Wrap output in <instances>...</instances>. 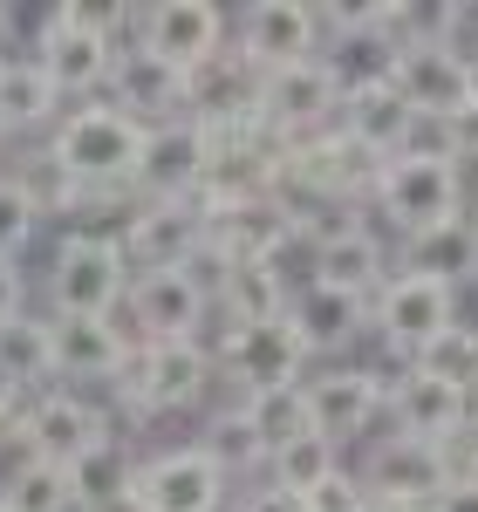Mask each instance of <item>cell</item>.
I'll return each mask as SVG.
<instances>
[{
  "mask_svg": "<svg viewBox=\"0 0 478 512\" xmlns=\"http://www.w3.org/2000/svg\"><path fill=\"white\" fill-rule=\"evenodd\" d=\"M130 21H137V7H76V0H62V7L41 14V41L28 55H35V69L48 76V89L62 103H96L110 89L117 55L130 48Z\"/></svg>",
  "mask_w": 478,
  "mask_h": 512,
  "instance_id": "6da1fadb",
  "label": "cell"
},
{
  "mask_svg": "<svg viewBox=\"0 0 478 512\" xmlns=\"http://www.w3.org/2000/svg\"><path fill=\"white\" fill-rule=\"evenodd\" d=\"M144 137L151 130L137 117H123L110 96H96V103H69L41 151L62 164L82 192H130L137 164H144Z\"/></svg>",
  "mask_w": 478,
  "mask_h": 512,
  "instance_id": "7a4b0ae2",
  "label": "cell"
},
{
  "mask_svg": "<svg viewBox=\"0 0 478 512\" xmlns=\"http://www.w3.org/2000/svg\"><path fill=\"white\" fill-rule=\"evenodd\" d=\"M212 390H219L212 342H137L130 362H123V376L110 383V396L123 403V417H137V424L199 410Z\"/></svg>",
  "mask_w": 478,
  "mask_h": 512,
  "instance_id": "3957f363",
  "label": "cell"
},
{
  "mask_svg": "<svg viewBox=\"0 0 478 512\" xmlns=\"http://www.w3.org/2000/svg\"><path fill=\"white\" fill-rule=\"evenodd\" d=\"M130 294V253L110 239H76L62 233L41 274V315L76 321V315H123Z\"/></svg>",
  "mask_w": 478,
  "mask_h": 512,
  "instance_id": "277c9868",
  "label": "cell"
},
{
  "mask_svg": "<svg viewBox=\"0 0 478 512\" xmlns=\"http://www.w3.org/2000/svg\"><path fill=\"white\" fill-rule=\"evenodd\" d=\"M212 362H219L226 403H246V396L308 383V349H301V335H294V321H287V315H280V321H253V328H219Z\"/></svg>",
  "mask_w": 478,
  "mask_h": 512,
  "instance_id": "5b68a950",
  "label": "cell"
},
{
  "mask_svg": "<svg viewBox=\"0 0 478 512\" xmlns=\"http://www.w3.org/2000/svg\"><path fill=\"white\" fill-rule=\"evenodd\" d=\"M130 48L158 55L164 69H178V76L192 82L199 69H212L233 48V14L212 7V0H151L130 21Z\"/></svg>",
  "mask_w": 478,
  "mask_h": 512,
  "instance_id": "8992f818",
  "label": "cell"
},
{
  "mask_svg": "<svg viewBox=\"0 0 478 512\" xmlns=\"http://www.w3.org/2000/svg\"><path fill=\"white\" fill-rule=\"evenodd\" d=\"M369 212H376L397 239L431 233V226H444V219L465 212V171L444 164V158H390L383 171H376Z\"/></svg>",
  "mask_w": 478,
  "mask_h": 512,
  "instance_id": "52a82bcc",
  "label": "cell"
},
{
  "mask_svg": "<svg viewBox=\"0 0 478 512\" xmlns=\"http://www.w3.org/2000/svg\"><path fill=\"white\" fill-rule=\"evenodd\" d=\"M205 315H212V294L185 267L130 274V294H123L130 342H205Z\"/></svg>",
  "mask_w": 478,
  "mask_h": 512,
  "instance_id": "ba28073f",
  "label": "cell"
},
{
  "mask_svg": "<svg viewBox=\"0 0 478 512\" xmlns=\"http://www.w3.org/2000/svg\"><path fill=\"white\" fill-rule=\"evenodd\" d=\"M451 321H458V294L438 287V280H424V274H390L376 287V301H369V335L397 355V369L417 362V349L438 328H451Z\"/></svg>",
  "mask_w": 478,
  "mask_h": 512,
  "instance_id": "9c48e42d",
  "label": "cell"
},
{
  "mask_svg": "<svg viewBox=\"0 0 478 512\" xmlns=\"http://www.w3.org/2000/svg\"><path fill=\"white\" fill-rule=\"evenodd\" d=\"M137 506L144 512H233V478L205 458L199 444H171L137 458Z\"/></svg>",
  "mask_w": 478,
  "mask_h": 512,
  "instance_id": "30bf717a",
  "label": "cell"
},
{
  "mask_svg": "<svg viewBox=\"0 0 478 512\" xmlns=\"http://www.w3.org/2000/svg\"><path fill=\"white\" fill-rule=\"evenodd\" d=\"M383 383H390V376H376V369H362V362H321L315 376L301 383L315 431L328 437L335 451H342V444H369V437H376V417H383Z\"/></svg>",
  "mask_w": 478,
  "mask_h": 512,
  "instance_id": "8fae6325",
  "label": "cell"
},
{
  "mask_svg": "<svg viewBox=\"0 0 478 512\" xmlns=\"http://www.w3.org/2000/svg\"><path fill=\"white\" fill-rule=\"evenodd\" d=\"M383 424L397 437L438 444V451L458 458V437L472 424V410H465V390H451V383L424 376V369H397V376L383 383Z\"/></svg>",
  "mask_w": 478,
  "mask_h": 512,
  "instance_id": "7c38bea8",
  "label": "cell"
},
{
  "mask_svg": "<svg viewBox=\"0 0 478 512\" xmlns=\"http://www.w3.org/2000/svg\"><path fill=\"white\" fill-rule=\"evenodd\" d=\"M233 48L260 69H294V62H315L321 35H315V7L308 0H246L233 14Z\"/></svg>",
  "mask_w": 478,
  "mask_h": 512,
  "instance_id": "4fadbf2b",
  "label": "cell"
},
{
  "mask_svg": "<svg viewBox=\"0 0 478 512\" xmlns=\"http://www.w3.org/2000/svg\"><path fill=\"white\" fill-rule=\"evenodd\" d=\"M362 485L376 492V499H397V506H431L444 485H451V472H458V458L451 451H438V444H417V437H369V451H362Z\"/></svg>",
  "mask_w": 478,
  "mask_h": 512,
  "instance_id": "5bb4252c",
  "label": "cell"
},
{
  "mask_svg": "<svg viewBox=\"0 0 478 512\" xmlns=\"http://www.w3.org/2000/svg\"><path fill=\"white\" fill-rule=\"evenodd\" d=\"M205 164H212V130L199 117H171L144 137V164L130 192L164 205V198H199L205 192Z\"/></svg>",
  "mask_w": 478,
  "mask_h": 512,
  "instance_id": "9a60e30c",
  "label": "cell"
},
{
  "mask_svg": "<svg viewBox=\"0 0 478 512\" xmlns=\"http://www.w3.org/2000/svg\"><path fill=\"white\" fill-rule=\"evenodd\" d=\"M48 328H55V383L62 390H110L137 349L123 315H76V321L48 315Z\"/></svg>",
  "mask_w": 478,
  "mask_h": 512,
  "instance_id": "2e32d148",
  "label": "cell"
},
{
  "mask_svg": "<svg viewBox=\"0 0 478 512\" xmlns=\"http://www.w3.org/2000/svg\"><path fill=\"white\" fill-rule=\"evenodd\" d=\"M335 117H342V96L321 76V62H294V69H274L260 82V130L280 144L321 137V130H335Z\"/></svg>",
  "mask_w": 478,
  "mask_h": 512,
  "instance_id": "e0dca14e",
  "label": "cell"
},
{
  "mask_svg": "<svg viewBox=\"0 0 478 512\" xmlns=\"http://www.w3.org/2000/svg\"><path fill=\"white\" fill-rule=\"evenodd\" d=\"M117 431L110 424V410H96L82 390H41V396H28V458H48V465H76V458H89L103 437Z\"/></svg>",
  "mask_w": 478,
  "mask_h": 512,
  "instance_id": "ac0fdd59",
  "label": "cell"
},
{
  "mask_svg": "<svg viewBox=\"0 0 478 512\" xmlns=\"http://www.w3.org/2000/svg\"><path fill=\"white\" fill-rule=\"evenodd\" d=\"M287 321H294L308 362H335V355H349L362 335H369V294L328 287V280H294Z\"/></svg>",
  "mask_w": 478,
  "mask_h": 512,
  "instance_id": "d6986e66",
  "label": "cell"
},
{
  "mask_svg": "<svg viewBox=\"0 0 478 512\" xmlns=\"http://www.w3.org/2000/svg\"><path fill=\"white\" fill-rule=\"evenodd\" d=\"M205 233H212V253L219 260H274V267H287L301 253L294 219H287L280 198H246V205H219V212L205 205Z\"/></svg>",
  "mask_w": 478,
  "mask_h": 512,
  "instance_id": "ffe728a7",
  "label": "cell"
},
{
  "mask_svg": "<svg viewBox=\"0 0 478 512\" xmlns=\"http://www.w3.org/2000/svg\"><path fill=\"white\" fill-rule=\"evenodd\" d=\"M205 205L199 198H164L151 205L144 198V212H137V226L123 239V253H130V274H158V267H192L205 253Z\"/></svg>",
  "mask_w": 478,
  "mask_h": 512,
  "instance_id": "44dd1931",
  "label": "cell"
},
{
  "mask_svg": "<svg viewBox=\"0 0 478 512\" xmlns=\"http://www.w3.org/2000/svg\"><path fill=\"white\" fill-rule=\"evenodd\" d=\"M260 82H267V76H260L239 48H226L212 69L192 76V89H185V117H199L212 137L253 130V123H260Z\"/></svg>",
  "mask_w": 478,
  "mask_h": 512,
  "instance_id": "7402d4cb",
  "label": "cell"
},
{
  "mask_svg": "<svg viewBox=\"0 0 478 512\" xmlns=\"http://www.w3.org/2000/svg\"><path fill=\"white\" fill-rule=\"evenodd\" d=\"M390 253H397V274H424L438 287H451V294H465L478 280V205H465L458 219H444L431 233L397 239Z\"/></svg>",
  "mask_w": 478,
  "mask_h": 512,
  "instance_id": "603a6c76",
  "label": "cell"
},
{
  "mask_svg": "<svg viewBox=\"0 0 478 512\" xmlns=\"http://www.w3.org/2000/svg\"><path fill=\"white\" fill-rule=\"evenodd\" d=\"M321 76L335 82V96L342 103H356V96H376V89H390L397 82V41L390 35H376V21L362 14L356 28H342V35H328L321 41Z\"/></svg>",
  "mask_w": 478,
  "mask_h": 512,
  "instance_id": "cb8c5ba5",
  "label": "cell"
},
{
  "mask_svg": "<svg viewBox=\"0 0 478 512\" xmlns=\"http://www.w3.org/2000/svg\"><path fill=\"white\" fill-rule=\"evenodd\" d=\"M390 274H397L390 239L362 219V226H349V233L308 246V274L301 280H328V287H349V294H369V301H376V287H383Z\"/></svg>",
  "mask_w": 478,
  "mask_h": 512,
  "instance_id": "d4e9b609",
  "label": "cell"
},
{
  "mask_svg": "<svg viewBox=\"0 0 478 512\" xmlns=\"http://www.w3.org/2000/svg\"><path fill=\"white\" fill-rule=\"evenodd\" d=\"M185 89H192V82L178 76V69H164L158 55H144V48H123L103 96L117 103L123 117H137L144 130H158V123L185 117Z\"/></svg>",
  "mask_w": 478,
  "mask_h": 512,
  "instance_id": "484cf974",
  "label": "cell"
},
{
  "mask_svg": "<svg viewBox=\"0 0 478 512\" xmlns=\"http://www.w3.org/2000/svg\"><path fill=\"white\" fill-rule=\"evenodd\" d=\"M294 301V280L274 260H226V280L212 287V315L219 328H253V321H280Z\"/></svg>",
  "mask_w": 478,
  "mask_h": 512,
  "instance_id": "4316f807",
  "label": "cell"
},
{
  "mask_svg": "<svg viewBox=\"0 0 478 512\" xmlns=\"http://www.w3.org/2000/svg\"><path fill=\"white\" fill-rule=\"evenodd\" d=\"M397 96L417 117H458L472 103V69L458 55H444L438 41H424V48H410L397 62Z\"/></svg>",
  "mask_w": 478,
  "mask_h": 512,
  "instance_id": "83f0119b",
  "label": "cell"
},
{
  "mask_svg": "<svg viewBox=\"0 0 478 512\" xmlns=\"http://www.w3.org/2000/svg\"><path fill=\"white\" fill-rule=\"evenodd\" d=\"M62 96L48 89V76L35 69V55H7L0 62V137H28V130H55L62 123Z\"/></svg>",
  "mask_w": 478,
  "mask_h": 512,
  "instance_id": "f1b7e54d",
  "label": "cell"
},
{
  "mask_svg": "<svg viewBox=\"0 0 478 512\" xmlns=\"http://www.w3.org/2000/svg\"><path fill=\"white\" fill-rule=\"evenodd\" d=\"M410 123H417V110L397 96V82L390 89H376V96H356V103H342V117H335V130L349 137V144H362L369 158H403V144H410Z\"/></svg>",
  "mask_w": 478,
  "mask_h": 512,
  "instance_id": "f546056e",
  "label": "cell"
},
{
  "mask_svg": "<svg viewBox=\"0 0 478 512\" xmlns=\"http://www.w3.org/2000/svg\"><path fill=\"white\" fill-rule=\"evenodd\" d=\"M192 444H199L233 485L239 478H267V444H260V431H253L246 403H212V417H205V431L192 437Z\"/></svg>",
  "mask_w": 478,
  "mask_h": 512,
  "instance_id": "4dcf8cb0",
  "label": "cell"
},
{
  "mask_svg": "<svg viewBox=\"0 0 478 512\" xmlns=\"http://www.w3.org/2000/svg\"><path fill=\"white\" fill-rule=\"evenodd\" d=\"M0 369H7V376H14L28 396L55 390V328H48V315H41V308L0 321Z\"/></svg>",
  "mask_w": 478,
  "mask_h": 512,
  "instance_id": "1f68e13d",
  "label": "cell"
},
{
  "mask_svg": "<svg viewBox=\"0 0 478 512\" xmlns=\"http://www.w3.org/2000/svg\"><path fill=\"white\" fill-rule=\"evenodd\" d=\"M137 458H144V451H137V444H130L123 431H110L103 444H96V451H89V458H76V465H69L76 506H103V499H123V492L137 485Z\"/></svg>",
  "mask_w": 478,
  "mask_h": 512,
  "instance_id": "d6a6232c",
  "label": "cell"
},
{
  "mask_svg": "<svg viewBox=\"0 0 478 512\" xmlns=\"http://www.w3.org/2000/svg\"><path fill=\"white\" fill-rule=\"evenodd\" d=\"M7 178H14V185H21V198L35 205V219L69 226V212L82 205V185L55 158H48V151H14V158H7Z\"/></svg>",
  "mask_w": 478,
  "mask_h": 512,
  "instance_id": "836d02e7",
  "label": "cell"
},
{
  "mask_svg": "<svg viewBox=\"0 0 478 512\" xmlns=\"http://www.w3.org/2000/svg\"><path fill=\"white\" fill-rule=\"evenodd\" d=\"M0 506L7 512H76V485L48 458H14L0 478Z\"/></svg>",
  "mask_w": 478,
  "mask_h": 512,
  "instance_id": "e575fe53",
  "label": "cell"
},
{
  "mask_svg": "<svg viewBox=\"0 0 478 512\" xmlns=\"http://www.w3.org/2000/svg\"><path fill=\"white\" fill-rule=\"evenodd\" d=\"M342 465V451L328 444L321 431H308V437H294V444H280L274 458H267V485H280V492H294V499H308L321 478Z\"/></svg>",
  "mask_w": 478,
  "mask_h": 512,
  "instance_id": "d590c367",
  "label": "cell"
},
{
  "mask_svg": "<svg viewBox=\"0 0 478 512\" xmlns=\"http://www.w3.org/2000/svg\"><path fill=\"white\" fill-rule=\"evenodd\" d=\"M403 369H424V376H438V383H451V390H465L478 376V321H451V328H438L424 349H417V362H403Z\"/></svg>",
  "mask_w": 478,
  "mask_h": 512,
  "instance_id": "8d00e7d4",
  "label": "cell"
},
{
  "mask_svg": "<svg viewBox=\"0 0 478 512\" xmlns=\"http://www.w3.org/2000/svg\"><path fill=\"white\" fill-rule=\"evenodd\" d=\"M246 417H253V431L267 444V458H274L280 444H294V437L315 431V417H308V390L294 383V390H267V396H246Z\"/></svg>",
  "mask_w": 478,
  "mask_h": 512,
  "instance_id": "74e56055",
  "label": "cell"
},
{
  "mask_svg": "<svg viewBox=\"0 0 478 512\" xmlns=\"http://www.w3.org/2000/svg\"><path fill=\"white\" fill-rule=\"evenodd\" d=\"M41 233V219H35V205L21 198V185L0 171V260H21L28 246H35Z\"/></svg>",
  "mask_w": 478,
  "mask_h": 512,
  "instance_id": "f35d334b",
  "label": "cell"
},
{
  "mask_svg": "<svg viewBox=\"0 0 478 512\" xmlns=\"http://www.w3.org/2000/svg\"><path fill=\"white\" fill-rule=\"evenodd\" d=\"M369 499H376V492L362 485L356 465H335V472L321 478V485L308 492V499H301V506H308V512H369Z\"/></svg>",
  "mask_w": 478,
  "mask_h": 512,
  "instance_id": "ab89813d",
  "label": "cell"
},
{
  "mask_svg": "<svg viewBox=\"0 0 478 512\" xmlns=\"http://www.w3.org/2000/svg\"><path fill=\"white\" fill-rule=\"evenodd\" d=\"M438 48L458 55L465 69L478 62V0H444L438 7Z\"/></svg>",
  "mask_w": 478,
  "mask_h": 512,
  "instance_id": "60d3db41",
  "label": "cell"
},
{
  "mask_svg": "<svg viewBox=\"0 0 478 512\" xmlns=\"http://www.w3.org/2000/svg\"><path fill=\"white\" fill-rule=\"evenodd\" d=\"M233 512H308V506H301L294 492H280V485H267V478H260V485L233 492Z\"/></svg>",
  "mask_w": 478,
  "mask_h": 512,
  "instance_id": "b9f144b4",
  "label": "cell"
},
{
  "mask_svg": "<svg viewBox=\"0 0 478 512\" xmlns=\"http://www.w3.org/2000/svg\"><path fill=\"white\" fill-rule=\"evenodd\" d=\"M444 130H451V158H458V171L478 164V103H465L458 117H444Z\"/></svg>",
  "mask_w": 478,
  "mask_h": 512,
  "instance_id": "7bdbcfd3",
  "label": "cell"
},
{
  "mask_svg": "<svg viewBox=\"0 0 478 512\" xmlns=\"http://www.w3.org/2000/svg\"><path fill=\"white\" fill-rule=\"evenodd\" d=\"M28 315V274H21V260H0V321Z\"/></svg>",
  "mask_w": 478,
  "mask_h": 512,
  "instance_id": "ee69618b",
  "label": "cell"
},
{
  "mask_svg": "<svg viewBox=\"0 0 478 512\" xmlns=\"http://www.w3.org/2000/svg\"><path fill=\"white\" fill-rule=\"evenodd\" d=\"M424 512H478V472H451V485Z\"/></svg>",
  "mask_w": 478,
  "mask_h": 512,
  "instance_id": "f6af8a7d",
  "label": "cell"
},
{
  "mask_svg": "<svg viewBox=\"0 0 478 512\" xmlns=\"http://www.w3.org/2000/svg\"><path fill=\"white\" fill-rule=\"evenodd\" d=\"M21 403H28V390H21V383H14V376L0 369V431L14 424V410H21Z\"/></svg>",
  "mask_w": 478,
  "mask_h": 512,
  "instance_id": "bcb514c9",
  "label": "cell"
},
{
  "mask_svg": "<svg viewBox=\"0 0 478 512\" xmlns=\"http://www.w3.org/2000/svg\"><path fill=\"white\" fill-rule=\"evenodd\" d=\"M458 472H478V417L465 424V437H458Z\"/></svg>",
  "mask_w": 478,
  "mask_h": 512,
  "instance_id": "7dc6e473",
  "label": "cell"
},
{
  "mask_svg": "<svg viewBox=\"0 0 478 512\" xmlns=\"http://www.w3.org/2000/svg\"><path fill=\"white\" fill-rule=\"evenodd\" d=\"M76 512H144V506H137V492H123V499H103V506H76Z\"/></svg>",
  "mask_w": 478,
  "mask_h": 512,
  "instance_id": "c3c4849f",
  "label": "cell"
},
{
  "mask_svg": "<svg viewBox=\"0 0 478 512\" xmlns=\"http://www.w3.org/2000/svg\"><path fill=\"white\" fill-rule=\"evenodd\" d=\"M369 512H424V506H397V499H369Z\"/></svg>",
  "mask_w": 478,
  "mask_h": 512,
  "instance_id": "681fc988",
  "label": "cell"
},
{
  "mask_svg": "<svg viewBox=\"0 0 478 512\" xmlns=\"http://www.w3.org/2000/svg\"><path fill=\"white\" fill-rule=\"evenodd\" d=\"M465 410H472V417H478V376H472V383H465Z\"/></svg>",
  "mask_w": 478,
  "mask_h": 512,
  "instance_id": "f907efd6",
  "label": "cell"
},
{
  "mask_svg": "<svg viewBox=\"0 0 478 512\" xmlns=\"http://www.w3.org/2000/svg\"><path fill=\"white\" fill-rule=\"evenodd\" d=\"M7 21H14V14H7V7H0V48H7Z\"/></svg>",
  "mask_w": 478,
  "mask_h": 512,
  "instance_id": "816d5d0a",
  "label": "cell"
},
{
  "mask_svg": "<svg viewBox=\"0 0 478 512\" xmlns=\"http://www.w3.org/2000/svg\"><path fill=\"white\" fill-rule=\"evenodd\" d=\"M7 158H14V144H7V137H0V171H7Z\"/></svg>",
  "mask_w": 478,
  "mask_h": 512,
  "instance_id": "f5cc1de1",
  "label": "cell"
},
{
  "mask_svg": "<svg viewBox=\"0 0 478 512\" xmlns=\"http://www.w3.org/2000/svg\"><path fill=\"white\" fill-rule=\"evenodd\" d=\"M472 103H478V62H472Z\"/></svg>",
  "mask_w": 478,
  "mask_h": 512,
  "instance_id": "db71d44e",
  "label": "cell"
},
{
  "mask_svg": "<svg viewBox=\"0 0 478 512\" xmlns=\"http://www.w3.org/2000/svg\"><path fill=\"white\" fill-rule=\"evenodd\" d=\"M0 512H7V506H0Z\"/></svg>",
  "mask_w": 478,
  "mask_h": 512,
  "instance_id": "11a10c76",
  "label": "cell"
}]
</instances>
